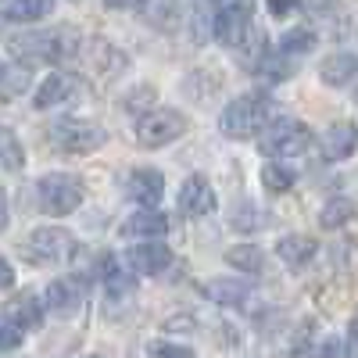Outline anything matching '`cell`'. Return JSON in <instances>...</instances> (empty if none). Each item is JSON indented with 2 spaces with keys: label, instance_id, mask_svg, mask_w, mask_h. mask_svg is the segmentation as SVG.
Returning a JSON list of instances; mask_svg holds the SVG:
<instances>
[{
  "label": "cell",
  "instance_id": "obj_8",
  "mask_svg": "<svg viewBox=\"0 0 358 358\" xmlns=\"http://www.w3.org/2000/svg\"><path fill=\"white\" fill-rule=\"evenodd\" d=\"M11 54L33 57V62H47V57H69V29L62 33H29L11 40Z\"/></svg>",
  "mask_w": 358,
  "mask_h": 358
},
{
  "label": "cell",
  "instance_id": "obj_2",
  "mask_svg": "<svg viewBox=\"0 0 358 358\" xmlns=\"http://www.w3.org/2000/svg\"><path fill=\"white\" fill-rule=\"evenodd\" d=\"M308 147H312V129L297 118H273L258 136V151L268 158H294L305 155Z\"/></svg>",
  "mask_w": 358,
  "mask_h": 358
},
{
  "label": "cell",
  "instance_id": "obj_25",
  "mask_svg": "<svg viewBox=\"0 0 358 358\" xmlns=\"http://www.w3.org/2000/svg\"><path fill=\"white\" fill-rule=\"evenodd\" d=\"M315 47V33H308V29H290V33H283V40H280V50L283 54H308Z\"/></svg>",
  "mask_w": 358,
  "mask_h": 358
},
{
  "label": "cell",
  "instance_id": "obj_14",
  "mask_svg": "<svg viewBox=\"0 0 358 358\" xmlns=\"http://www.w3.org/2000/svg\"><path fill=\"white\" fill-rule=\"evenodd\" d=\"M165 194V176L155 172V169H136L129 176V197L143 208H155Z\"/></svg>",
  "mask_w": 358,
  "mask_h": 358
},
{
  "label": "cell",
  "instance_id": "obj_37",
  "mask_svg": "<svg viewBox=\"0 0 358 358\" xmlns=\"http://www.w3.org/2000/svg\"><path fill=\"white\" fill-rule=\"evenodd\" d=\"M86 358H97V355H86Z\"/></svg>",
  "mask_w": 358,
  "mask_h": 358
},
{
  "label": "cell",
  "instance_id": "obj_6",
  "mask_svg": "<svg viewBox=\"0 0 358 358\" xmlns=\"http://www.w3.org/2000/svg\"><path fill=\"white\" fill-rule=\"evenodd\" d=\"M183 133H187V118L179 115V111H172V108L147 111V115L136 118V140L143 147H165V143L179 140Z\"/></svg>",
  "mask_w": 358,
  "mask_h": 358
},
{
  "label": "cell",
  "instance_id": "obj_18",
  "mask_svg": "<svg viewBox=\"0 0 358 358\" xmlns=\"http://www.w3.org/2000/svg\"><path fill=\"white\" fill-rule=\"evenodd\" d=\"M326 86H344L348 79L358 76V54H330L319 69Z\"/></svg>",
  "mask_w": 358,
  "mask_h": 358
},
{
  "label": "cell",
  "instance_id": "obj_24",
  "mask_svg": "<svg viewBox=\"0 0 358 358\" xmlns=\"http://www.w3.org/2000/svg\"><path fill=\"white\" fill-rule=\"evenodd\" d=\"M22 162H25V155H22V147H18V136L11 129H0V169L18 172Z\"/></svg>",
  "mask_w": 358,
  "mask_h": 358
},
{
  "label": "cell",
  "instance_id": "obj_10",
  "mask_svg": "<svg viewBox=\"0 0 358 358\" xmlns=\"http://www.w3.org/2000/svg\"><path fill=\"white\" fill-rule=\"evenodd\" d=\"M126 265L133 268V273L158 276V273H165V268L172 265V251H169L165 244H158V241H151V244H136V248L126 255Z\"/></svg>",
  "mask_w": 358,
  "mask_h": 358
},
{
  "label": "cell",
  "instance_id": "obj_16",
  "mask_svg": "<svg viewBox=\"0 0 358 358\" xmlns=\"http://www.w3.org/2000/svg\"><path fill=\"white\" fill-rule=\"evenodd\" d=\"M204 294L215 305H226V308H248V301H251V287L241 280H212Z\"/></svg>",
  "mask_w": 358,
  "mask_h": 358
},
{
  "label": "cell",
  "instance_id": "obj_22",
  "mask_svg": "<svg viewBox=\"0 0 358 358\" xmlns=\"http://www.w3.org/2000/svg\"><path fill=\"white\" fill-rule=\"evenodd\" d=\"M294 179H297V172H294L290 165H280V162H268V165L262 169V187H265L268 194H287V190L294 187Z\"/></svg>",
  "mask_w": 358,
  "mask_h": 358
},
{
  "label": "cell",
  "instance_id": "obj_36",
  "mask_svg": "<svg viewBox=\"0 0 358 358\" xmlns=\"http://www.w3.org/2000/svg\"><path fill=\"white\" fill-rule=\"evenodd\" d=\"M4 69H8V65H4V62H0V76H4Z\"/></svg>",
  "mask_w": 358,
  "mask_h": 358
},
{
  "label": "cell",
  "instance_id": "obj_19",
  "mask_svg": "<svg viewBox=\"0 0 358 358\" xmlns=\"http://www.w3.org/2000/svg\"><path fill=\"white\" fill-rule=\"evenodd\" d=\"M8 319H15L22 330H36V326L43 322V312H40V301L33 294H22L15 297V301L8 305Z\"/></svg>",
  "mask_w": 358,
  "mask_h": 358
},
{
  "label": "cell",
  "instance_id": "obj_35",
  "mask_svg": "<svg viewBox=\"0 0 358 358\" xmlns=\"http://www.w3.org/2000/svg\"><path fill=\"white\" fill-rule=\"evenodd\" d=\"M4 226H8V194L0 190V229H4Z\"/></svg>",
  "mask_w": 358,
  "mask_h": 358
},
{
  "label": "cell",
  "instance_id": "obj_28",
  "mask_svg": "<svg viewBox=\"0 0 358 358\" xmlns=\"http://www.w3.org/2000/svg\"><path fill=\"white\" fill-rule=\"evenodd\" d=\"M22 334H25L22 326L4 315V319H0V351H15V348L22 344Z\"/></svg>",
  "mask_w": 358,
  "mask_h": 358
},
{
  "label": "cell",
  "instance_id": "obj_23",
  "mask_svg": "<svg viewBox=\"0 0 358 358\" xmlns=\"http://www.w3.org/2000/svg\"><path fill=\"white\" fill-rule=\"evenodd\" d=\"M50 8H54V0H11L8 18L11 22H40L50 15Z\"/></svg>",
  "mask_w": 358,
  "mask_h": 358
},
{
  "label": "cell",
  "instance_id": "obj_30",
  "mask_svg": "<svg viewBox=\"0 0 358 358\" xmlns=\"http://www.w3.org/2000/svg\"><path fill=\"white\" fill-rule=\"evenodd\" d=\"M344 358H358V319L348 326V341H344Z\"/></svg>",
  "mask_w": 358,
  "mask_h": 358
},
{
  "label": "cell",
  "instance_id": "obj_20",
  "mask_svg": "<svg viewBox=\"0 0 358 358\" xmlns=\"http://www.w3.org/2000/svg\"><path fill=\"white\" fill-rule=\"evenodd\" d=\"M226 262H229L233 268H241V273H251V276H258L262 268H265V255H262V248H255V244H236V248H229V251H226Z\"/></svg>",
  "mask_w": 358,
  "mask_h": 358
},
{
  "label": "cell",
  "instance_id": "obj_1",
  "mask_svg": "<svg viewBox=\"0 0 358 358\" xmlns=\"http://www.w3.org/2000/svg\"><path fill=\"white\" fill-rule=\"evenodd\" d=\"M273 118H276L273 101H268L265 94H248V97H236L233 104H226L219 126H222L226 136H255L273 122Z\"/></svg>",
  "mask_w": 358,
  "mask_h": 358
},
{
  "label": "cell",
  "instance_id": "obj_7",
  "mask_svg": "<svg viewBox=\"0 0 358 358\" xmlns=\"http://www.w3.org/2000/svg\"><path fill=\"white\" fill-rule=\"evenodd\" d=\"M255 25V0H233L215 18V40L226 47H241Z\"/></svg>",
  "mask_w": 358,
  "mask_h": 358
},
{
  "label": "cell",
  "instance_id": "obj_15",
  "mask_svg": "<svg viewBox=\"0 0 358 358\" xmlns=\"http://www.w3.org/2000/svg\"><path fill=\"white\" fill-rule=\"evenodd\" d=\"M315 251H319V244L312 241V236H305V233H290V236H283V241L276 244V255H280L290 268L308 265V262L315 258Z\"/></svg>",
  "mask_w": 358,
  "mask_h": 358
},
{
  "label": "cell",
  "instance_id": "obj_11",
  "mask_svg": "<svg viewBox=\"0 0 358 358\" xmlns=\"http://www.w3.org/2000/svg\"><path fill=\"white\" fill-rule=\"evenodd\" d=\"M358 147V126L355 122H334L322 133V158L326 162H344Z\"/></svg>",
  "mask_w": 358,
  "mask_h": 358
},
{
  "label": "cell",
  "instance_id": "obj_33",
  "mask_svg": "<svg viewBox=\"0 0 358 358\" xmlns=\"http://www.w3.org/2000/svg\"><path fill=\"white\" fill-rule=\"evenodd\" d=\"M341 355H344V351L337 348V341H326V344L319 348V358H341Z\"/></svg>",
  "mask_w": 358,
  "mask_h": 358
},
{
  "label": "cell",
  "instance_id": "obj_26",
  "mask_svg": "<svg viewBox=\"0 0 358 358\" xmlns=\"http://www.w3.org/2000/svg\"><path fill=\"white\" fill-rule=\"evenodd\" d=\"M287 57H290V54H283V50H280V54H265L262 62H258V72H265L268 79H287V76L294 72V65L287 62Z\"/></svg>",
  "mask_w": 358,
  "mask_h": 358
},
{
  "label": "cell",
  "instance_id": "obj_34",
  "mask_svg": "<svg viewBox=\"0 0 358 358\" xmlns=\"http://www.w3.org/2000/svg\"><path fill=\"white\" fill-rule=\"evenodd\" d=\"M108 8H115V11H126V8H140L143 0H104Z\"/></svg>",
  "mask_w": 358,
  "mask_h": 358
},
{
  "label": "cell",
  "instance_id": "obj_5",
  "mask_svg": "<svg viewBox=\"0 0 358 358\" xmlns=\"http://www.w3.org/2000/svg\"><path fill=\"white\" fill-rule=\"evenodd\" d=\"M25 255L36 265H62L76 255V236L62 226H40L29 233L25 241Z\"/></svg>",
  "mask_w": 358,
  "mask_h": 358
},
{
  "label": "cell",
  "instance_id": "obj_29",
  "mask_svg": "<svg viewBox=\"0 0 358 358\" xmlns=\"http://www.w3.org/2000/svg\"><path fill=\"white\" fill-rule=\"evenodd\" d=\"M151 355H155V358H194L190 348H183V344H169V341H155V344H151Z\"/></svg>",
  "mask_w": 358,
  "mask_h": 358
},
{
  "label": "cell",
  "instance_id": "obj_12",
  "mask_svg": "<svg viewBox=\"0 0 358 358\" xmlns=\"http://www.w3.org/2000/svg\"><path fill=\"white\" fill-rule=\"evenodd\" d=\"M83 305V280L76 276H62L47 287V308L54 315H72Z\"/></svg>",
  "mask_w": 358,
  "mask_h": 358
},
{
  "label": "cell",
  "instance_id": "obj_32",
  "mask_svg": "<svg viewBox=\"0 0 358 358\" xmlns=\"http://www.w3.org/2000/svg\"><path fill=\"white\" fill-rule=\"evenodd\" d=\"M15 283V268L8 265V258L0 255V287H11Z\"/></svg>",
  "mask_w": 358,
  "mask_h": 358
},
{
  "label": "cell",
  "instance_id": "obj_31",
  "mask_svg": "<svg viewBox=\"0 0 358 358\" xmlns=\"http://www.w3.org/2000/svg\"><path fill=\"white\" fill-rule=\"evenodd\" d=\"M265 4H268V11H273L276 18H283V15H290L297 8V0H265Z\"/></svg>",
  "mask_w": 358,
  "mask_h": 358
},
{
  "label": "cell",
  "instance_id": "obj_3",
  "mask_svg": "<svg viewBox=\"0 0 358 358\" xmlns=\"http://www.w3.org/2000/svg\"><path fill=\"white\" fill-rule=\"evenodd\" d=\"M47 140L57 147L62 155H90L104 143V129L86 122V118H54L47 126Z\"/></svg>",
  "mask_w": 358,
  "mask_h": 358
},
{
  "label": "cell",
  "instance_id": "obj_21",
  "mask_svg": "<svg viewBox=\"0 0 358 358\" xmlns=\"http://www.w3.org/2000/svg\"><path fill=\"white\" fill-rule=\"evenodd\" d=\"M355 219V201L348 197H334V201H326L322 204V212H319V226L322 229H341Z\"/></svg>",
  "mask_w": 358,
  "mask_h": 358
},
{
  "label": "cell",
  "instance_id": "obj_17",
  "mask_svg": "<svg viewBox=\"0 0 358 358\" xmlns=\"http://www.w3.org/2000/svg\"><path fill=\"white\" fill-rule=\"evenodd\" d=\"M69 97H72V79L62 76V72H54V76H47V79L40 83V90L33 94V104H36L40 111H47V108L62 104V101H69Z\"/></svg>",
  "mask_w": 358,
  "mask_h": 358
},
{
  "label": "cell",
  "instance_id": "obj_27",
  "mask_svg": "<svg viewBox=\"0 0 358 358\" xmlns=\"http://www.w3.org/2000/svg\"><path fill=\"white\" fill-rule=\"evenodd\" d=\"M25 83H29V69H22V65L4 69V76H0V94H4V97H15Z\"/></svg>",
  "mask_w": 358,
  "mask_h": 358
},
{
  "label": "cell",
  "instance_id": "obj_9",
  "mask_svg": "<svg viewBox=\"0 0 358 358\" xmlns=\"http://www.w3.org/2000/svg\"><path fill=\"white\" fill-rule=\"evenodd\" d=\"M215 190H212V183H208L204 176H190L187 183H183V190H179V208H183V215H208V212H215Z\"/></svg>",
  "mask_w": 358,
  "mask_h": 358
},
{
  "label": "cell",
  "instance_id": "obj_13",
  "mask_svg": "<svg viewBox=\"0 0 358 358\" xmlns=\"http://www.w3.org/2000/svg\"><path fill=\"white\" fill-rule=\"evenodd\" d=\"M162 233H169V215H162L158 208H140L122 222V236H140V241H158Z\"/></svg>",
  "mask_w": 358,
  "mask_h": 358
},
{
  "label": "cell",
  "instance_id": "obj_4",
  "mask_svg": "<svg viewBox=\"0 0 358 358\" xmlns=\"http://www.w3.org/2000/svg\"><path fill=\"white\" fill-rule=\"evenodd\" d=\"M36 201H40V212L47 215H72L83 204V183L76 176L50 172L36 183Z\"/></svg>",
  "mask_w": 358,
  "mask_h": 358
}]
</instances>
